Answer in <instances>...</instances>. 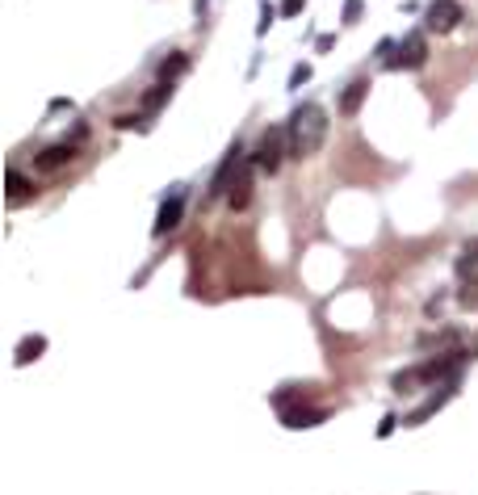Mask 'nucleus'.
Listing matches in <instances>:
<instances>
[{
    "instance_id": "obj_1",
    "label": "nucleus",
    "mask_w": 478,
    "mask_h": 495,
    "mask_svg": "<svg viewBox=\"0 0 478 495\" xmlns=\"http://www.w3.org/2000/svg\"><path fill=\"white\" fill-rule=\"evenodd\" d=\"M286 130H290V155H294V159L315 155L319 147H323V139H328V114H323V105L302 101L294 114H290Z\"/></svg>"
},
{
    "instance_id": "obj_6",
    "label": "nucleus",
    "mask_w": 478,
    "mask_h": 495,
    "mask_svg": "<svg viewBox=\"0 0 478 495\" xmlns=\"http://www.w3.org/2000/svg\"><path fill=\"white\" fill-rule=\"evenodd\" d=\"M76 155H80V151H76V143H55V147L38 151L34 168H38V173H59V168H68V164H72Z\"/></svg>"
},
{
    "instance_id": "obj_9",
    "label": "nucleus",
    "mask_w": 478,
    "mask_h": 495,
    "mask_svg": "<svg viewBox=\"0 0 478 495\" xmlns=\"http://www.w3.org/2000/svg\"><path fill=\"white\" fill-rule=\"evenodd\" d=\"M365 97H369V80H352V84L340 93V114H344V118H352L357 109H361V101H365Z\"/></svg>"
},
{
    "instance_id": "obj_16",
    "label": "nucleus",
    "mask_w": 478,
    "mask_h": 495,
    "mask_svg": "<svg viewBox=\"0 0 478 495\" xmlns=\"http://www.w3.org/2000/svg\"><path fill=\"white\" fill-rule=\"evenodd\" d=\"M277 13H281V9H273V5H264V9H260V26H256V30L264 34V30L273 26V17H277Z\"/></svg>"
},
{
    "instance_id": "obj_21",
    "label": "nucleus",
    "mask_w": 478,
    "mask_h": 495,
    "mask_svg": "<svg viewBox=\"0 0 478 495\" xmlns=\"http://www.w3.org/2000/svg\"><path fill=\"white\" fill-rule=\"evenodd\" d=\"M395 424H399V420H395V416H386V420L378 424V436H390V432H395Z\"/></svg>"
},
{
    "instance_id": "obj_19",
    "label": "nucleus",
    "mask_w": 478,
    "mask_h": 495,
    "mask_svg": "<svg viewBox=\"0 0 478 495\" xmlns=\"http://www.w3.org/2000/svg\"><path fill=\"white\" fill-rule=\"evenodd\" d=\"M302 80H310V64H298V68L290 72V84H294V88H298Z\"/></svg>"
},
{
    "instance_id": "obj_2",
    "label": "nucleus",
    "mask_w": 478,
    "mask_h": 495,
    "mask_svg": "<svg viewBox=\"0 0 478 495\" xmlns=\"http://www.w3.org/2000/svg\"><path fill=\"white\" fill-rule=\"evenodd\" d=\"M286 155H290V130L286 126H269V130L260 135L256 151H252V164H256L260 173H277Z\"/></svg>"
},
{
    "instance_id": "obj_4",
    "label": "nucleus",
    "mask_w": 478,
    "mask_h": 495,
    "mask_svg": "<svg viewBox=\"0 0 478 495\" xmlns=\"http://www.w3.org/2000/svg\"><path fill=\"white\" fill-rule=\"evenodd\" d=\"M424 64H428V38H424V34H407L403 42H399V55H395V59H390V68H424Z\"/></svg>"
},
{
    "instance_id": "obj_8",
    "label": "nucleus",
    "mask_w": 478,
    "mask_h": 495,
    "mask_svg": "<svg viewBox=\"0 0 478 495\" xmlns=\"http://www.w3.org/2000/svg\"><path fill=\"white\" fill-rule=\"evenodd\" d=\"M181 214H185V193H172L164 206H159V214H155V235H168L172 227H181Z\"/></svg>"
},
{
    "instance_id": "obj_10",
    "label": "nucleus",
    "mask_w": 478,
    "mask_h": 495,
    "mask_svg": "<svg viewBox=\"0 0 478 495\" xmlns=\"http://www.w3.org/2000/svg\"><path fill=\"white\" fill-rule=\"evenodd\" d=\"M46 353V336H26L21 344H17V365H30V361H38Z\"/></svg>"
},
{
    "instance_id": "obj_15",
    "label": "nucleus",
    "mask_w": 478,
    "mask_h": 495,
    "mask_svg": "<svg viewBox=\"0 0 478 495\" xmlns=\"http://www.w3.org/2000/svg\"><path fill=\"white\" fill-rule=\"evenodd\" d=\"M449 399H453V387H449V391H441V395H437V399H428V403H424V407H419V411H411V416H407V424H424V420H428V416H432V411H437V407H445V403H449Z\"/></svg>"
},
{
    "instance_id": "obj_11",
    "label": "nucleus",
    "mask_w": 478,
    "mask_h": 495,
    "mask_svg": "<svg viewBox=\"0 0 478 495\" xmlns=\"http://www.w3.org/2000/svg\"><path fill=\"white\" fill-rule=\"evenodd\" d=\"M323 416H328L323 407H306V411L298 407V411H286V424H290V428H315Z\"/></svg>"
},
{
    "instance_id": "obj_3",
    "label": "nucleus",
    "mask_w": 478,
    "mask_h": 495,
    "mask_svg": "<svg viewBox=\"0 0 478 495\" xmlns=\"http://www.w3.org/2000/svg\"><path fill=\"white\" fill-rule=\"evenodd\" d=\"M461 21H466V13H461L457 0H432V5H428V21H424V26H428L432 34H449Z\"/></svg>"
},
{
    "instance_id": "obj_13",
    "label": "nucleus",
    "mask_w": 478,
    "mask_h": 495,
    "mask_svg": "<svg viewBox=\"0 0 478 495\" xmlns=\"http://www.w3.org/2000/svg\"><path fill=\"white\" fill-rule=\"evenodd\" d=\"M185 72H189V59H185L181 50H172L168 59L159 64V80H177V76H185Z\"/></svg>"
},
{
    "instance_id": "obj_20",
    "label": "nucleus",
    "mask_w": 478,
    "mask_h": 495,
    "mask_svg": "<svg viewBox=\"0 0 478 495\" xmlns=\"http://www.w3.org/2000/svg\"><path fill=\"white\" fill-rule=\"evenodd\" d=\"M361 17V0H344V21H357Z\"/></svg>"
},
{
    "instance_id": "obj_18",
    "label": "nucleus",
    "mask_w": 478,
    "mask_h": 495,
    "mask_svg": "<svg viewBox=\"0 0 478 495\" xmlns=\"http://www.w3.org/2000/svg\"><path fill=\"white\" fill-rule=\"evenodd\" d=\"M306 9V0H281V17H298Z\"/></svg>"
},
{
    "instance_id": "obj_7",
    "label": "nucleus",
    "mask_w": 478,
    "mask_h": 495,
    "mask_svg": "<svg viewBox=\"0 0 478 495\" xmlns=\"http://www.w3.org/2000/svg\"><path fill=\"white\" fill-rule=\"evenodd\" d=\"M252 155H243V164H239V173H235V181H231V189H227V202H231V210H243L248 206V197H252Z\"/></svg>"
},
{
    "instance_id": "obj_17",
    "label": "nucleus",
    "mask_w": 478,
    "mask_h": 495,
    "mask_svg": "<svg viewBox=\"0 0 478 495\" xmlns=\"http://www.w3.org/2000/svg\"><path fill=\"white\" fill-rule=\"evenodd\" d=\"M114 126H118V130H139V126H143V118H135V114H122V118H114Z\"/></svg>"
},
{
    "instance_id": "obj_5",
    "label": "nucleus",
    "mask_w": 478,
    "mask_h": 495,
    "mask_svg": "<svg viewBox=\"0 0 478 495\" xmlns=\"http://www.w3.org/2000/svg\"><path fill=\"white\" fill-rule=\"evenodd\" d=\"M239 164H243V147H231V151L223 155V164H219L215 181H210V193H206V197H223V193L231 189V177L239 173Z\"/></svg>"
},
{
    "instance_id": "obj_14",
    "label": "nucleus",
    "mask_w": 478,
    "mask_h": 495,
    "mask_svg": "<svg viewBox=\"0 0 478 495\" xmlns=\"http://www.w3.org/2000/svg\"><path fill=\"white\" fill-rule=\"evenodd\" d=\"M168 97H172V80H159V84H151V93H143V109L151 114V109H159Z\"/></svg>"
},
{
    "instance_id": "obj_12",
    "label": "nucleus",
    "mask_w": 478,
    "mask_h": 495,
    "mask_svg": "<svg viewBox=\"0 0 478 495\" xmlns=\"http://www.w3.org/2000/svg\"><path fill=\"white\" fill-rule=\"evenodd\" d=\"M30 193H34V181H30V177H21L17 168H9V202L17 206V202H26Z\"/></svg>"
}]
</instances>
